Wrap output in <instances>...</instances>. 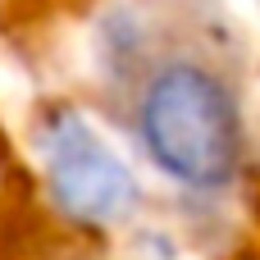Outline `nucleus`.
I'll return each mask as SVG.
<instances>
[{
	"mask_svg": "<svg viewBox=\"0 0 260 260\" xmlns=\"http://www.w3.org/2000/svg\"><path fill=\"white\" fill-rule=\"evenodd\" d=\"M96 55L123 128L169 183L197 197L233 187L247 155L242 82L206 0H119Z\"/></svg>",
	"mask_w": 260,
	"mask_h": 260,
	"instance_id": "nucleus-1",
	"label": "nucleus"
},
{
	"mask_svg": "<svg viewBox=\"0 0 260 260\" xmlns=\"http://www.w3.org/2000/svg\"><path fill=\"white\" fill-rule=\"evenodd\" d=\"M41 165L55 206L87 229L123 224L137 210V178L128 165L101 142L91 123L73 110H55L41 128Z\"/></svg>",
	"mask_w": 260,
	"mask_h": 260,
	"instance_id": "nucleus-2",
	"label": "nucleus"
}]
</instances>
